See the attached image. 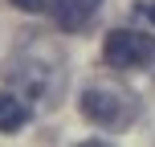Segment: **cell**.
<instances>
[{
    "label": "cell",
    "mask_w": 155,
    "mask_h": 147,
    "mask_svg": "<svg viewBox=\"0 0 155 147\" xmlns=\"http://www.w3.org/2000/svg\"><path fill=\"white\" fill-rule=\"evenodd\" d=\"M82 115L98 127H110V131H127L139 115V102H135L131 90L123 86H110V82H90L82 90Z\"/></svg>",
    "instance_id": "cell-1"
},
{
    "label": "cell",
    "mask_w": 155,
    "mask_h": 147,
    "mask_svg": "<svg viewBox=\"0 0 155 147\" xmlns=\"http://www.w3.org/2000/svg\"><path fill=\"white\" fill-rule=\"evenodd\" d=\"M102 53L118 70H135V65H147L155 57V37L143 29H114L106 37V45H102Z\"/></svg>",
    "instance_id": "cell-2"
},
{
    "label": "cell",
    "mask_w": 155,
    "mask_h": 147,
    "mask_svg": "<svg viewBox=\"0 0 155 147\" xmlns=\"http://www.w3.org/2000/svg\"><path fill=\"white\" fill-rule=\"evenodd\" d=\"M98 8H102V0H53L49 12H53V21L61 25L65 33H78L94 12H98Z\"/></svg>",
    "instance_id": "cell-3"
},
{
    "label": "cell",
    "mask_w": 155,
    "mask_h": 147,
    "mask_svg": "<svg viewBox=\"0 0 155 147\" xmlns=\"http://www.w3.org/2000/svg\"><path fill=\"white\" fill-rule=\"evenodd\" d=\"M29 123V98L0 90V135H12Z\"/></svg>",
    "instance_id": "cell-4"
},
{
    "label": "cell",
    "mask_w": 155,
    "mask_h": 147,
    "mask_svg": "<svg viewBox=\"0 0 155 147\" xmlns=\"http://www.w3.org/2000/svg\"><path fill=\"white\" fill-rule=\"evenodd\" d=\"M16 8H21V12H41V8H45V0H12Z\"/></svg>",
    "instance_id": "cell-5"
},
{
    "label": "cell",
    "mask_w": 155,
    "mask_h": 147,
    "mask_svg": "<svg viewBox=\"0 0 155 147\" xmlns=\"http://www.w3.org/2000/svg\"><path fill=\"white\" fill-rule=\"evenodd\" d=\"M135 12H139V16H147V21H155V4H147V0H143V4L135 8Z\"/></svg>",
    "instance_id": "cell-6"
},
{
    "label": "cell",
    "mask_w": 155,
    "mask_h": 147,
    "mask_svg": "<svg viewBox=\"0 0 155 147\" xmlns=\"http://www.w3.org/2000/svg\"><path fill=\"white\" fill-rule=\"evenodd\" d=\"M82 147H114V143H106V139H86Z\"/></svg>",
    "instance_id": "cell-7"
}]
</instances>
